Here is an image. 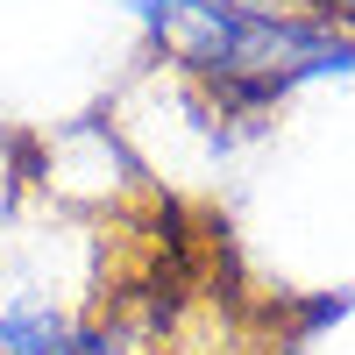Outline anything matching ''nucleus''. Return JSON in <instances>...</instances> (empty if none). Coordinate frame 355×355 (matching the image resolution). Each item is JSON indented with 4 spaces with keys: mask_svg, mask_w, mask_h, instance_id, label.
<instances>
[{
    "mask_svg": "<svg viewBox=\"0 0 355 355\" xmlns=\"http://www.w3.org/2000/svg\"><path fill=\"white\" fill-rule=\"evenodd\" d=\"M85 327V313L36 270H15L0 256V355H64Z\"/></svg>",
    "mask_w": 355,
    "mask_h": 355,
    "instance_id": "1",
    "label": "nucleus"
},
{
    "mask_svg": "<svg viewBox=\"0 0 355 355\" xmlns=\"http://www.w3.org/2000/svg\"><path fill=\"white\" fill-rule=\"evenodd\" d=\"M64 355H150V348H142V334L128 327V320H85Z\"/></svg>",
    "mask_w": 355,
    "mask_h": 355,
    "instance_id": "2",
    "label": "nucleus"
},
{
    "mask_svg": "<svg viewBox=\"0 0 355 355\" xmlns=\"http://www.w3.org/2000/svg\"><path fill=\"white\" fill-rule=\"evenodd\" d=\"M21 185H28L21 164L0 150V234H15V220H21Z\"/></svg>",
    "mask_w": 355,
    "mask_h": 355,
    "instance_id": "3",
    "label": "nucleus"
},
{
    "mask_svg": "<svg viewBox=\"0 0 355 355\" xmlns=\"http://www.w3.org/2000/svg\"><path fill=\"white\" fill-rule=\"evenodd\" d=\"M313 8H327V21H341V28H355V0H313Z\"/></svg>",
    "mask_w": 355,
    "mask_h": 355,
    "instance_id": "4",
    "label": "nucleus"
},
{
    "mask_svg": "<svg viewBox=\"0 0 355 355\" xmlns=\"http://www.w3.org/2000/svg\"><path fill=\"white\" fill-rule=\"evenodd\" d=\"M284 355H299V348H284Z\"/></svg>",
    "mask_w": 355,
    "mask_h": 355,
    "instance_id": "5",
    "label": "nucleus"
}]
</instances>
